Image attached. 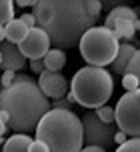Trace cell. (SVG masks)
I'll use <instances>...</instances> for the list:
<instances>
[{
  "mask_svg": "<svg viewBox=\"0 0 140 152\" xmlns=\"http://www.w3.org/2000/svg\"><path fill=\"white\" fill-rule=\"evenodd\" d=\"M0 62H2V54H0Z\"/></svg>",
  "mask_w": 140,
  "mask_h": 152,
  "instance_id": "cell-37",
  "label": "cell"
},
{
  "mask_svg": "<svg viewBox=\"0 0 140 152\" xmlns=\"http://www.w3.org/2000/svg\"><path fill=\"white\" fill-rule=\"evenodd\" d=\"M126 140H128V136H126L124 132H122V130H116V132H114V144H124Z\"/></svg>",
  "mask_w": 140,
  "mask_h": 152,
  "instance_id": "cell-29",
  "label": "cell"
},
{
  "mask_svg": "<svg viewBox=\"0 0 140 152\" xmlns=\"http://www.w3.org/2000/svg\"><path fill=\"white\" fill-rule=\"evenodd\" d=\"M116 152H140V138H128L116 148Z\"/></svg>",
  "mask_w": 140,
  "mask_h": 152,
  "instance_id": "cell-20",
  "label": "cell"
},
{
  "mask_svg": "<svg viewBox=\"0 0 140 152\" xmlns=\"http://www.w3.org/2000/svg\"><path fill=\"white\" fill-rule=\"evenodd\" d=\"M90 0H38L34 6L36 26L46 30L56 48H74L80 36L98 18L88 10Z\"/></svg>",
  "mask_w": 140,
  "mask_h": 152,
  "instance_id": "cell-1",
  "label": "cell"
},
{
  "mask_svg": "<svg viewBox=\"0 0 140 152\" xmlns=\"http://www.w3.org/2000/svg\"><path fill=\"white\" fill-rule=\"evenodd\" d=\"M30 70L34 72V74H42V72H44V62H42V58L30 60Z\"/></svg>",
  "mask_w": 140,
  "mask_h": 152,
  "instance_id": "cell-27",
  "label": "cell"
},
{
  "mask_svg": "<svg viewBox=\"0 0 140 152\" xmlns=\"http://www.w3.org/2000/svg\"><path fill=\"white\" fill-rule=\"evenodd\" d=\"M100 4H102V12H110L114 6H120L122 0H100Z\"/></svg>",
  "mask_w": 140,
  "mask_h": 152,
  "instance_id": "cell-28",
  "label": "cell"
},
{
  "mask_svg": "<svg viewBox=\"0 0 140 152\" xmlns=\"http://www.w3.org/2000/svg\"><path fill=\"white\" fill-rule=\"evenodd\" d=\"M138 14H140V12H138ZM138 18H140V16H138Z\"/></svg>",
  "mask_w": 140,
  "mask_h": 152,
  "instance_id": "cell-38",
  "label": "cell"
},
{
  "mask_svg": "<svg viewBox=\"0 0 140 152\" xmlns=\"http://www.w3.org/2000/svg\"><path fill=\"white\" fill-rule=\"evenodd\" d=\"M78 46H80L82 58L90 66H108L118 52L120 40L110 28L94 24L92 28H88L80 36Z\"/></svg>",
  "mask_w": 140,
  "mask_h": 152,
  "instance_id": "cell-5",
  "label": "cell"
},
{
  "mask_svg": "<svg viewBox=\"0 0 140 152\" xmlns=\"http://www.w3.org/2000/svg\"><path fill=\"white\" fill-rule=\"evenodd\" d=\"M122 86H124L126 92H134L140 88V80L134 74H130V72H124L122 74Z\"/></svg>",
  "mask_w": 140,
  "mask_h": 152,
  "instance_id": "cell-19",
  "label": "cell"
},
{
  "mask_svg": "<svg viewBox=\"0 0 140 152\" xmlns=\"http://www.w3.org/2000/svg\"><path fill=\"white\" fill-rule=\"evenodd\" d=\"M50 44H52V40L46 34V30H42L40 26H34L28 30L26 38L18 44V48L26 56V60H34V58H42L50 50Z\"/></svg>",
  "mask_w": 140,
  "mask_h": 152,
  "instance_id": "cell-8",
  "label": "cell"
},
{
  "mask_svg": "<svg viewBox=\"0 0 140 152\" xmlns=\"http://www.w3.org/2000/svg\"><path fill=\"white\" fill-rule=\"evenodd\" d=\"M14 2H16V6H20V8H28V6H36L38 0H14Z\"/></svg>",
  "mask_w": 140,
  "mask_h": 152,
  "instance_id": "cell-30",
  "label": "cell"
},
{
  "mask_svg": "<svg viewBox=\"0 0 140 152\" xmlns=\"http://www.w3.org/2000/svg\"><path fill=\"white\" fill-rule=\"evenodd\" d=\"M14 80H16V72H14V70H4L2 76H0V86L6 88V86H10Z\"/></svg>",
  "mask_w": 140,
  "mask_h": 152,
  "instance_id": "cell-23",
  "label": "cell"
},
{
  "mask_svg": "<svg viewBox=\"0 0 140 152\" xmlns=\"http://www.w3.org/2000/svg\"><path fill=\"white\" fill-rule=\"evenodd\" d=\"M28 26L20 20V18H12V20H8L4 24V32H6V40L8 42H12V44H20L26 34H28Z\"/></svg>",
  "mask_w": 140,
  "mask_h": 152,
  "instance_id": "cell-13",
  "label": "cell"
},
{
  "mask_svg": "<svg viewBox=\"0 0 140 152\" xmlns=\"http://www.w3.org/2000/svg\"><path fill=\"white\" fill-rule=\"evenodd\" d=\"M114 112V124L118 126V130H122L130 138H140V88L120 96Z\"/></svg>",
  "mask_w": 140,
  "mask_h": 152,
  "instance_id": "cell-6",
  "label": "cell"
},
{
  "mask_svg": "<svg viewBox=\"0 0 140 152\" xmlns=\"http://www.w3.org/2000/svg\"><path fill=\"white\" fill-rule=\"evenodd\" d=\"M6 40V32H4V24H0V42Z\"/></svg>",
  "mask_w": 140,
  "mask_h": 152,
  "instance_id": "cell-34",
  "label": "cell"
},
{
  "mask_svg": "<svg viewBox=\"0 0 140 152\" xmlns=\"http://www.w3.org/2000/svg\"><path fill=\"white\" fill-rule=\"evenodd\" d=\"M80 152H106L104 148H100V146H82V150Z\"/></svg>",
  "mask_w": 140,
  "mask_h": 152,
  "instance_id": "cell-31",
  "label": "cell"
},
{
  "mask_svg": "<svg viewBox=\"0 0 140 152\" xmlns=\"http://www.w3.org/2000/svg\"><path fill=\"white\" fill-rule=\"evenodd\" d=\"M80 120H82V132H84V144L86 146H100L104 150H108L110 146L114 144L116 124L102 122L96 116L94 110H88Z\"/></svg>",
  "mask_w": 140,
  "mask_h": 152,
  "instance_id": "cell-7",
  "label": "cell"
},
{
  "mask_svg": "<svg viewBox=\"0 0 140 152\" xmlns=\"http://www.w3.org/2000/svg\"><path fill=\"white\" fill-rule=\"evenodd\" d=\"M0 120L4 122V124H8V122H10V116H8L6 110H0Z\"/></svg>",
  "mask_w": 140,
  "mask_h": 152,
  "instance_id": "cell-32",
  "label": "cell"
},
{
  "mask_svg": "<svg viewBox=\"0 0 140 152\" xmlns=\"http://www.w3.org/2000/svg\"><path fill=\"white\" fill-rule=\"evenodd\" d=\"M36 140H42L50 152H80L84 146L82 120L74 110L50 108L36 124Z\"/></svg>",
  "mask_w": 140,
  "mask_h": 152,
  "instance_id": "cell-3",
  "label": "cell"
},
{
  "mask_svg": "<svg viewBox=\"0 0 140 152\" xmlns=\"http://www.w3.org/2000/svg\"><path fill=\"white\" fill-rule=\"evenodd\" d=\"M0 110L10 116L8 128L14 134H28L36 130L40 118L50 110V102L30 76L18 74L6 88H0Z\"/></svg>",
  "mask_w": 140,
  "mask_h": 152,
  "instance_id": "cell-2",
  "label": "cell"
},
{
  "mask_svg": "<svg viewBox=\"0 0 140 152\" xmlns=\"http://www.w3.org/2000/svg\"><path fill=\"white\" fill-rule=\"evenodd\" d=\"M118 20H130V22H136V20H138V12H136L132 6H124V4H120V6H114V8H112V10L108 12V14H106L104 26L112 30L114 22H118Z\"/></svg>",
  "mask_w": 140,
  "mask_h": 152,
  "instance_id": "cell-12",
  "label": "cell"
},
{
  "mask_svg": "<svg viewBox=\"0 0 140 152\" xmlns=\"http://www.w3.org/2000/svg\"><path fill=\"white\" fill-rule=\"evenodd\" d=\"M20 20H22L28 28H34V26H36V16H34V12H24V14L20 16Z\"/></svg>",
  "mask_w": 140,
  "mask_h": 152,
  "instance_id": "cell-26",
  "label": "cell"
},
{
  "mask_svg": "<svg viewBox=\"0 0 140 152\" xmlns=\"http://www.w3.org/2000/svg\"><path fill=\"white\" fill-rule=\"evenodd\" d=\"M88 10H90V14L94 16V18H98L102 12V4H100V0H90L88 2Z\"/></svg>",
  "mask_w": 140,
  "mask_h": 152,
  "instance_id": "cell-25",
  "label": "cell"
},
{
  "mask_svg": "<svg viewBox=\"0 0 140 152\" xmlns=\"http://www.w3.org/2000/svg\"><path fill=\"white\" fill-rule=\"evenodd\" d=\"M42 62H44V70L60 72V70L66 66V54H64L62 48H50V50L42 56Z\"/></svg>",
  "mask_w": 140,
  "mask_h": 152,
  "instance_id": "cell-14",
  "label": "cell"
},
{
  "mask_svg": "<svg viewBox=\"0 0 140 152\" xmlns=\"http://www.w3.org/2000/svg\"><path fill=\"white\" fill-rule=\"evenodd\" d=\"M28 152H50V150L42 140H32L30 146H28Z\"/></svg>",
  "mask_w": 140,
  "mask_h": 152,
  "instance_id": "cell-24",
  "label": "cell"
},
{
  "mask_svg": "<svg viewBox=\"0 0 140 152\" xmlns=\"http://www.w3.org/2000/svg\"><path fill=\"white\" fill-rule=\"evenodd\" d=\"M6 130H8V124H4V122L0 120V136H4V134H6Z\"/></svg>",
  "mask_w": 140,
  "mask_h": 152,
  "instance_id": "cell-33",
  "label": "cell"
},
{
  "mask_svg": "<svg viewBox=\"0 0 140 152\" xmlns=\"http://www.w3.org/2000/svg\"><path fill=\"white\" fill-rule=\"evenodd\" d=\"M2 144H4V138H2V136H0V146H2Z\"/></svg>",
  "mask_w": 140,
  "mask_h": 152,
  "instance_id": "cell-36",
  "label": "cell"
},
{
  "mask_svg": "<svg viewBox=\"0 0 140 152\" xmlns=\"http://www.w3.org/2000/svg\"><path fill=\"white\" fill-rule=\"evenodd\" d=\"M126 72H130V74H134L136 78L140 80V48H136V52H134L132 60H130V64H128V68H126Z\"/></svg>",
  "mask_w": 140,
  "mask_h": 152,
  "instance_id": "cell-21",
  "label": "cell"
},
{
  "mask_svg": "<svg viewBox=\"0 0 140 152\" xmlns=\"http://www.w3.org/2000/svg\"><path fill=\"white\" fill-rule=\"evenodd\" d=\"M134 52H136V46L134 44H120L118 46V52L116 56H114V60L110 62L112 64V72L114 74H124L126 68H128V64H130V60H132Z\"/></svg>",
  "mask_w": 140,
  "mask_h": 152,
  "instance_id": "cell-11",
  "label": "cell"
},
{
  "mask_svg": "<svg viewBox=\"0 0 140 152\" xmlns=\"http://www.w3.org/2000/svg\"><path fill=\"white\" fill-rule=\"evenodd\" d=\"M72 104H74V102H70V100L64 96V98H56V100H52L50 108H56V110H72Z\"/></svg>",
  "mask_w": 140,
  "mask_h": 152,
  "instance_id": "cell-22",
  "label": "cell"
},
{
  "mask_svg": "<svg viewBox=\"0 0 140 152\" xmlns=\"http://www.w3.org/2000/svg\"><path fill=\"white\" fill-rule=\"evenodd\" d=\"M0 54H2V62H0V68L2 70H22L26 66V56L20 52L18 44L12 42H0Z\"/></svg>",
  "mask_w": 140,
  "mask_h": 152,
  "instance_id": "cell-10",
  "label": "cell"
},
{
  "mask_svg": "<svg viewBox=\"0 0 140 152\" xmlns=\"http://www.w3.org/2000/svg\"><path fill=\"white\" fill-rule=\"evenodd\" d=\"M94 112H96V116H98V118H100L102 122H106V124H114L116 112H114V108H112V106H108V104H104V106L96 108Z\"/></svg>",
  "mask_w": 140,
  "mask_h": 152,
  "instance_id": "cell-18",
  "label": "cell"
},
{
  "mask_svg": "<svg viewBox=\"0 0 140 152\" xmlns=\"http://www.w3.org/2000/svg\"><path fill=\"white\" fill-rule=\"evenodd\" d=\"M70 94L74 102L84 108L104 106L114 92V78L104 66H84L76 70L70 82Z\"/></svg>",
  "mask_w": 140,
  "mask_h": 152,
  "instance_id": "cell-4",
  "label": "cell"
},
{
  "mask_svg": "<svg viewBox=\"0 0 140 152\" xmlns=\"http://www.w3.org/2000/svg\"><path fill=\"white\" fill-rule=\"evenodd\" d=\"M38 86L44 92V96L50 100L64 98L70 90L68 80L60 72H50V70H44L42 74H38Z\"/></svg>",
  "mask_w": 140,
  "mask_h": 152,
  "instance_id": "cell-9",
  "label": "cell"
},
{
  "mask_svg": "<svg viewBox=\"0 0 140 152\" xmlns=\"http://www.w3.org/2000/svg\"><path fill=\"white\" fill-rule=\"evenodd\" d=\"M32 138L28 134H12V136L4 140L2 144V152H28Z\"/></svg>",
  "mask_w": 140,
  "mask_h": 152,
  "instance_id": "cell-15",
  "label": "cell"
},
{
  "mask_svg": "<svg viewBox=\"0 0 140 152\" xmlns=\"http://www.w3.org/2000/svg\"><path fill=\"white\" fill-rule=\"evenodd\" d=\"M112 32L116 34L118 40H120V38L132 40L134 34H136V28H134V22H130V20H118V22H114V26H112Z\"/></svg>",
  "mask_w": 140,
  "mask_h": 152,
  "instance_id": "cell-16",
  "label": "cell"
},
{
  "mask_svg": "<svg viewBox=\"0 0 140 152\" xmlns=\"http://www.w3.org/2000/svg\"><path fill=\"white\" fill-rule=\"evenodd\" d=\"M134 28H136V30H140V18L136 20V22H134Z\"/></svg>",
  "mask_w": 140,
  "mask_h": 152,
  "instance_id": "cell-35",
  "label": "cell"
},
{
  "mask_svg": "<svg viewBox=\"0 0 140 152\" xmlns=\"http://www.w3.org/2000/svg\"><path fill=\"white\" fill-rule=\"evenodd\" d=\"M14 18V0H0V24Z\"/></svg>",
  "mask_w": 140,
  "mask_h": 152,
  "instance_id": "cell-17",
  "label": "cell"
}]
</instances>
